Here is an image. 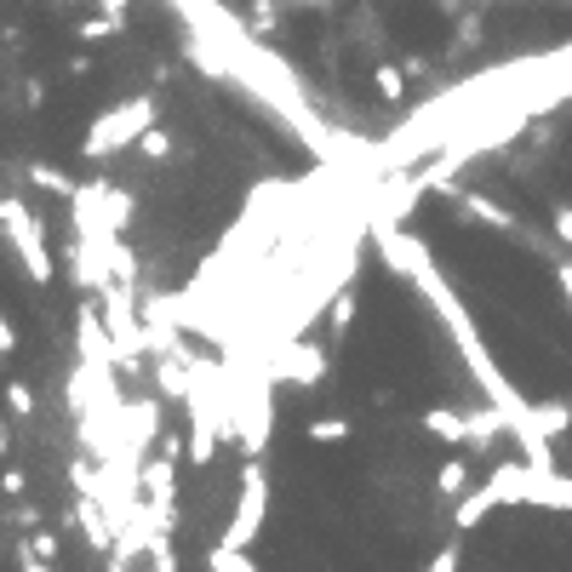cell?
<instances>
[{
    "mask_svg": "<svg viewBox=\"0 0 572 572\" xmlns=\"http://www.w3.org/2000/svg\"><path fill=\"white\" fill-rule=\"evenodd\" d=\"M155 126V97L149 92H138V97H126V104H115V110H104L92 126H86V160H110V155H121V149H138V138Z\"/></svg>",
    "mask_w": 572,
    "mask_h": 572,
    "instance_id": "6da1fadb",
    "label": "cell"
},
{
    "mask_svg": "<svg viewBox=\"0 0 572 572\" xmlns=\"http://www.w3.org/2000/svg\"><path fill=\"white\" fill-rule=\"evenodd\" d=\"M0 235L12 241V252H18V263H23V275L35 281V287H52V247H46V229H41V218L23 207L18 195H0Z\"/></svg>",
    "mask_w": 572,
    "mask_h": 572,
    "instance_id": "7a4b0ae2",
    "label": "cell"
},
{
    "mask_svg": "<svg viewBox=\"0 0 572 572\" xmlns=\"http://www.w3.org/2000/svg\"><path fill=\"white\" fill-rule=\"evenodd\" d=\"M263 516H269V469H263L258 458H247V469H241V492H235V516H229V527H223L218 544L247 550L252 538L263 532Z\"/></svg>",
    "mask_w": 572,
    "mask_h": 572,
    "instance_id": "3957f363",
    "label": "cell"
},
{
    "mask_svg": "<svg viewBox=\"0 0 572 572\" xmlns=\"http://www.w3.org/2000/svg\"><path fill=\"white\" fill-rule=\"evenodd\" d=\"M121 447H126V458H138L144 464V453L160 441V424H166V413H160V395H144V401H121Z\"/></svg>",
    "mask_w": 572,
    "mask_h": 572,
    "instance_id": "277c9868",
    "label": "cell"
},
{
    "mask_svg": "<svg viewBox=\"0 0 572 572\" xmlns=\"http://www.w3.org/2000/svg\"><path fill=\"white\" fill-rule=\"evenodd\" d=\"M275 378H287V384H321V378H326V350H321V344H292V350H281Z\"/></svg>",
    "mask_w": 572,
    "mask_h": 572,
    "instance_id": "5b68a950",
    "label": "cell"
},
{
    "mask_svg": "<svg viewBox=\"0 0 572 572\" xmlns=\"http://www.w3.org/2000/svg\"><path fill=\"white\" fill-rule=\"evenodd\" d=\"M492 510H498V492L481 481V487H469V492L453 503V527H458V532H476V527H481Z\"/></svg>",
    "mask_w": 572,
    "mask_h": 572,
    "instance_id": "8992f818",
    "label": "cell"
},
{
    "mask_svg": "<svg viewBox=\"0 0 572 572\" xmlns=\"http://www.w3.org/2000/svg\"><path fill=\"white\" fill-rule=\"evenodd\" d=\"M532 503L538 510H566L572 516V476H561V469H538L532 476Z\"/></svg>",
    "mask_w": 572,
    "mask_h": 572,
    "instance_id": "52a82bcc",
    "label": "cell"
},
{
    "mask_svg": "<svg viewBox=\"0 0 572 572\" xmlns=\"http://www.w3.org/2000/svg\"><path fill=\"white\" fill-rule=\"evenodd\" d=\"M458 207L469 212V218H481V223H492V229H516V212H503L498 200H487V195H458Z\"/></svg>",
    "mask_w": 572,
    "mask_h": 572,
    "instance_id": "ba28073f",
    "label": "cell"
},
{
    "mask_svg": "<svg viewBox=\"0 0 572 572\" xmlns=\"http://www.w3.org/2000/svg\"><path fill=\"white\" fill-rule=\"evenodd\" d=\"M29 178H35L46 195H58V200H75V189H81L70 173H58V166H46V160H35V166H29Z\"/></svg>",
    "mask_w": 572,
    "mask_h": 572,
    "instance_id": "9c48e42d",
    "label": "cell"
},
{
    "mask_svg": "<svg viewBox=\"0 0 572 572\" xmlns=\"http://www.w3.org/2000/svg\"><path fill=\"white\" fill-rule=\"evenodd\" d=\"M207 572H258V561L247 550H235V544H212L207 550Z\"/></svg>",
    "mask_w": 572,
    "mask_h": 572,
    "instance_id": "30bf717a",
    "label": "cell"
},
{
    "mask_svg": "<svg viewBox=\"0 0 572 572\" xmlns=\"http://www.w3.org/2000/svg\"><path fill=\"white\" fill-rule=\"evenodd\" d=\"M435 492H441V498H464L469 492V458H447L441 476H435Z\"/></svg>",
    "mask_w": 572,
    "mask_h": 572,
    "instance_id": "8fae6325",
    "label": "cell"
},
{
    "mask_svg": "<svg viewBox=\"0 0 572 572\" xmlns=\"http://www.w3.org/2000/svg\"><path fill=\"white\" fill-rule=\"evenodd\" d=\"M304 435H310L315 447H321V441H326V447H332V441H350V418H315Z\"/></svg>",
    "mask_w": 572,
    "mask_h": 572,
    "instance_id": "7c38bea8",
    "label": "cell"
},
{
    "mask_svg": "<svg viewBox=\"0 0 572 572\" xmlns=\"http://www.w3.org/2000/svg\"><path fill=\"white\" fill-rule=\"evenodd\" d=\"M138 155H144V160H166V155H173V132H166V126H149L144 138H138Z\"/></svg>",
    "mask_w": 572,
    "mask_h": 572,
    "instance_id": "4fadbf2b",
    "label": "cell"
},
{
    "mask_svg": "<svg viewBox=\"0 0 572 572\" xmlns=\"http://www.w3.org/2000/svg\"><path fill=\"white\" fill-rule=\"evenodd\" d=\"M23 555H35V561H52V566H58V555H63V544H58V538H52V532H35V538H29V544H23Z\"/></svg>",
    "mask_w": 572,
    "mask_h": 572,
    "instance_id": "5bb4252c",
    "label": "cell"
},
{
    "mask_svg": "<svg viewBox=\"0 0 572 572\" xmlns=\"http://www.w3.org/2000/svg\"><path fill=\"white\" fill-rule=\"evenodd\" d=\"M115 29H121V18L110 12V18H86V23L75 29V35H81V41H110V35H115Z\"/></svg>",
    "mask_w": 572,
    "mask_h": 572,
    "instance_id": "9a60e30c",
    "label": "cell"
},
{
    "mask_svg": "<svg viewBox=\"0 0 572 572\" xmlns=\"http://www.w3.org/2000/svg\"><path fill=\"white\" fill-rule=\"evenodd\" d=\"M350 321H355V298L350 292H339V304H332V339H344V332H350Z\"/></svg>",
    "mask_w": 572,
    "mask_h": 572,
    "instance_id": "2e32d148",
    "label": "cell"
},
{
    "mask_svg": "<svg viewBox=\"0 0 572 572\" xmlns=\"http://www.w3.org/2000/svg\"><path fill=\"white\" fill-rule=\"evenodd\" d=\"M7 407H12V418H35V395H29V384H7Z\"/></svg>",
    "mask_w": 572,
    "mask_h": 572,
    "instance_id": "e0dca14e",
    "label": "cell"
},
{
    "mask_svg": "<svg viewBox=\"0 0 572 572\" xmlns=\"http://www.w3.org/2000/svg\"><path fill=\"white\" fill-rule=\"evenodd\" d=\"M458 566H464V550H458V544H441V550L424 561V572H458Z\"/></svg>",
    "mask_w": 572,
    "mask_h": 572,
    "instance_id": "ac0fdd59",
    "label": "cell"
},
{
    "mask_svg": "<svg viewBox=\"0 0 572 572\" xmlns=\"http://www.w3.org/2000/svg\"><path fill=\"white\" fill-rule=\"evenodd\" d=\"M378 97H389V104H395V97H407V81H401V70H389V63L378 70Z\"/></svg>",
    "mask_w": 572,
    "mask_h": 572,
    "instance_id": "d6986e66",
    "label": "cell"
},
{
    "mask_svg": "<svg viewBox=\"0 0 572 572\" xmlns=\"http://www.w3.org/2000/svg\"><path fill=\"white\" fill-rule=\"evenodd\" d=\"M550 229L561 235L566 247H572V207H555V212H550Z\"/></svg>",
    "mask_w": 572,
    "mask_h": 572,
    "instance_id": "ffe728a7",
    "label": "cell"
},
{
    "mask_svg": "<svg viewBox=\"0 0 572 572\" xmlns=\"http://www.w3.org/2000/svg\"><path fill=\"white\" fill-rule=\"evenodd\" d=\"M12 350H18V332H12L7 315H0V355H12Z\"/></svg>",
    "mask_w": 572,
    "mask_h": 572,
    "instance_id": "44dd1931",
    "label": "cell"
},
{
    "mask_svg": "<svg viewBox=\"0 0 572 572\" xmlns=\"http://www.w3.org/2000/svg\"><path fill=\"white\" fill-rule=\"evenodd\" d=\"M555 287H561L566 304H572V263H555Z\"/></svg>",
    "mask_w": 572,
    "mask_h": 572,
    "instance_id": "7402d4cb",
    "label": "cell"
},
{
    "mask_svg": "<svg viewBox=\"0 0 572 572\" xmlns=\"http://www.w3.org/2000/svg\"><path fill=\"white\" fill-rule=\"evenodd\" d=\"M18 572H58V566H52V561H35V555H23V561H18Z\"/></svg>",
    "mask_w": 572,
    "mask_h": 572,
    "instance_id": "603a6c76",
    "label": "cell"
},
{
    "mask_svg": "<svg viewBox=\"0 0 572 572\" xmlns=\"http://www.w3.org/2000/svg\"><path fill=\"white\" fill-rule=\"evenodd\" d=\"M0 458H12V429H7V418H0Z\"/></svg>",
    "mask_w": 572,
    "mask_h": 572,
    "instance_id": "cb8c5ba5",
    "label": "cell"
},
{
    "mask_svg": "<svg viewBox=\"0 0 572 572\" xmlns=\"http://www.w3.org/2000/svg\"><path fill=\"white\" fill-rule=\"evenodd\" d=\"M97 7H104V12H115V18H121V12H126V0H97Z\"/></svg>",
    "mask_w": 572,
    "mask_h": 572,
    "instance_id": "d4e9b609",
    "label": "cell"
},
{
    "mask_svg": "<svg viewBox=\"0 0 572 572\" xmlns=\"http://www.w3.org/2000/svg\"><path fill=\"white\" fill-rule=\"evenodd\" d=\"M110 572H132V566H126V561H115V555H110Z\"/></svg>",
    "mask_w": 572,
    "mask_h": 572,
    "instance_id": "484cf974",
    "label": "cell"
}]
</instances>
